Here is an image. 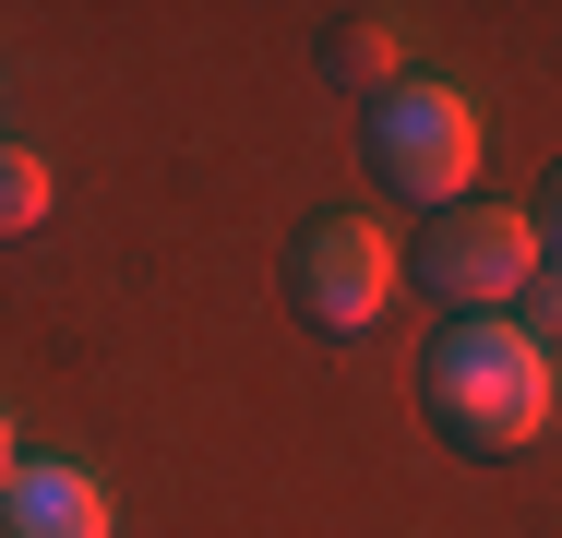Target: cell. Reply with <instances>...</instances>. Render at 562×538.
I'll list each match as a JSON object with an SVG mask.
<instances>
[{"mask_svg": "<svg viewBox=\"0 0 562 538\" xmlns=\"http://www.w3.org/2000/svg\"><path fill=\"white\" fill-rule=\"evenodd\" d=\"M419 395H431L443 442H467V455H515V442L551 430V347H539L527 323H503V312H467V323L431 335Z\"/></svg>", "mask_w": 562, "mask_h": 538, "instance_id": "1", "label": "cell"}, {"mask_svg": "<svg viewBox=\"0 0 562 538\" xmlns=\"http://www.w3.org/2000/svg\"><path fill=\"white\" fill-rule=\"evenodd\" d=\"M539 264H551V251H539L527 215H515V204H479V215H431V239H419L407 276L467 323V312H515V300L539 288Z\"/></svg>", "mask_w": 562, "mask_h": 538, "instance_id": "2", "label": "cell"}, {"mask_svg": "<svg viewBox=\"0 0 562 538\" xmlns=\"http://www.w3.org/2000/svg\"><path fill=\"white\" fill-rule=\"evenodd\" d=\"M371 168L407 192V204H454L479 180V108L454 85H395L371 97Z\"/></svg>", "mask_w": 562, "mask_h": 538, "instance_id": "3", "label": "cell"}, {"mask_svg": "<svg viewBox=\"0 0 562 538\" xmlns=\"http://www.w3.org/2000/svg\"><path fill=\"white\" fill-rule=\"evenodd\" d=\"M395 239H383V215H312L300 227V251H288V300L324 323V335H359V323H383L395 300Z\"/></svg>", "mask_w": 562, "mask_h": 538, "instance_id": "4", "label": "cell"}, {"mask_svg": "<svg viewBox=\"0 0 562 538\" xmlns=\"http://www.w3.org/2000/svg\"><path fill=\"white\" fill-rule=\"evenodd\" d=\"M0 538H120V503H109V479H85L60 455H24L0 479Z\"/></svg>", "mask_w": 562, "mask_h": 538, "instance_id": "5", "label": "cell"}, {"mask_svg": "<svg viewBox=\"0 0 562 538\" xmlns=\"http://www.w3.org/2000/svg\"><path fill=\"white\" fill-rule=\"evenodd\" d=\"M48 227V156L36 144H0V239Z\"/></svg>", "mask_w": 562, "mask_h": 538, "instance_id": "6", "label": "cell"}, {"mask_svg": "<svg viewBox=\"0 0 562 538\" xmlns=\"http://www.w3.org/2000/svg\"><path fill=\"white\" fill-rule=\"evenodd\" d=\"M336 72H347V85H371V97H395V24H383V12H347Z\"/></svg>", "mask_w": 562, "mask_h": 538, "instance_id": "7", "label": "cell"}, {"mask_svg": "<svg viewBox=\"0 0 562 538\" xmlns=\"http://www.w3.org/2000/svg\"><path fill=\"white\" fill-rule=\"evenodd\" d=\"M527 335H539V347L562 335V264H539V288H527Z\"/></svg>", "mask_w": 562, "mask_h": 538, "instance_id": "8", "label": "cell"}, {"mask_svg": "<svg viewBox=\"0 0 562 538\" xmlns=\"http://www.w3.org/2000/svg\"><path fill=\"white\" fill-rule=\"evenodd\" d=\"M527 227H539V251L562 264V168H551V192H539V215H527Z\"/></svg>", "mask_w": 562, "mask_h": 538, "instance_id": "9", "label": "cell"}, {"mask_svg": "<svg viewBox=\"0 0 562 538\" xmlns=\"http://www.w3.org/2000/svg\"><path fill=\"white\" fill-rule=\"evenodd\" d=\"M12 467H24V455H12V407H0V479H12Z\"/></svg>", "mask_w": 562, "mask_h": 538, "instance_id": "10", "label": "cell"}]
</instances>
